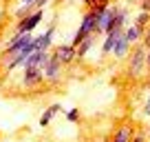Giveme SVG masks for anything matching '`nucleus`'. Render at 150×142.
I'll list each match as a JSON object with an SVG mask.
<instances>
[{
	"label": "nucleus",
	"instance_id": "nucleus-20",
	"mask_svg": "<svg viewBox=\"0 0 150 142\" xmlns=\"http://www.w3.org/2000/svg\"><path fill=\"white\" fill-rule=\"evenodd\" d=\"M82 2H84V5H88V7H93L95 2H102V0H82Z\"/></svg>",
	"mask_w": 150,
	"mask_h": 142
},
{
	"label": "nucleus",
	"instance_id": "nucleus-4",
	"mask_svg": "<svg viewBox=\"0 0 150 142\" xmlns=\"http://www.w3.org/2000/svg\"><path fill=\"white\" fill-rule=\"evenodd\" d=\"M42 20H44V9H35V11H31V14L22 16V18L18 20L13 33H33Z\"/></svg>",
	"mask_w": 150,
	"mask_h": 142
},
{
	"label": "nucleus",
	"instance_id": "nucleus-1",
	"mask_svg": "<svg viewBox=\"0 0 150 142\" xmlns=\"http://www.w3.org/2000/svg\"><path fill=\"white\" fill-rule=\"evenodd\" d=\"M117 11H119V5H115V2H110L106 9L97 11V14L93 11V14H95V33H108V31H110Z\"/></svg>",
	"mask_w": 150,
	"mask_h": 142
},
{
	"label": "nucleus",
	"instance_id": "nucleus-13",
	"mask_svg": "<svg viewBox=\"0 0 150 142\" xmlns=\"http://www.w3.org/2000/svg\"><path fill=\"white\" fill-rule=\"evenodd\" d=\"M135 24H137V27H141V29H146L150 24V14H148V11H139L137 18H135Z\"/></svg>",
	"mask_w": 150,
	"mask_h": 142
},
{
	"label": "nucleus",
	"instance_id": "nucleus-9",
	"mask_svg": "<svg viewBox=\"0 0 150 142\" xmlns=\"http://www.w3.org/2000/svg\"><path fill=\"white\" fill-rule=\"evenodd\" d=\"M95 42H97V33H91L88 38H84L80 44H77V47H75V56L80 58V60H84V58L88 56V51L93 49V44H95Z\"/></svg>",
	"mask_w": 150,
	"mask_h": 142
},
{
	"label": "nucleus",
	"instance_id": "nucleus-11",
	"mask_svg": "<svg viewBox=\"0 0 150 142\" xmlns=\"http://www.w3.org/2000/svg\"><path fill=\"white\" fill-rule=\"evenodd\" d=\"M124 36H126V40L130 44H139L141 38H144V29L137 27V24H132V27H128L126 31H124Z\"/></svg>",
	"mask_w": 150,
	"mask_h": 142
},
{
	"label": "nucleus",
	"instance_id": "nucleus-10",
	"mask_svg": "<svg viewBox=\"0 0 150 142\" xmlns=\"http://www.w3.org/2000/svg\"><path fill=\"white\" fill-rule=\"evenodd\" d=\"M130 138H132V127L130 124H122L108 142H130Z\"/></svg>",
	"mask_w": 150,
	"mask_h": 142
},
{
	"label": "nucleus",
	"instance_id": "nucleus-23",
	"mask_svg": "<svg viewBox=\"0 0 150 142\" xmlns=\"http://www.w3.org/2000/svg\"><path fill=\"white\" fill-rule=\"evenodd\" d=\"M62 2H64V0H55V5H62Z\"/></svg>",
	"mask_w": 150,
	"mask_h": 142
},
{
	"label": "nucleus",
	"instance_id": "nucleus-14",
	"mask_svg": "<svg viewBox=\"0 0 150 142\" xmlns=\"http://www.w3.org/2000/svg\"><path fill=\"white\" fill-rule=\"evenodd\" d=\"M66 120L75 124L77 120H80V111H77V109H71V111H66Z\"/></svg>",
	"mask_w": 150,
	"mask_h": 142
},
{
	"label": "nucleus",
	"instance_id": "nucleus-5",
	"mask_svg": "<svg viewBox=\"0 0 150 142\" xmlns=\"http://www.w3.org/2000/svg\"><path fill=\"white\" fill-rule=\"evenodd\" d=\"M22 87H38L44 82V76H42V69L40 67H22Z\"/></svg>",
	"mask_w": 150,
	"mask_h": 142
},
{
	"label": "nucleus",
	"instance_id": "nucleus-22",
	"mask_svg": "<svg viewBox=\"0 0 150 142\" xmlns=\"http://www.w3.org/2000/svg\"><path fill=\"white\" fill-rule=\"evenodd\" d=\"M146 136H148V138H150V124H148V129H146Z\"/></svg>",
	"mask_w": 150,
	"mask_h": 142
},
{
	"label": "nucleus",
	"instance_id": "nucleus-17",
	"mask_svg": "<svg viewBox=\"0 0 150 142\" xmlns=\"http://www.w3.org/2000/svg\"><path fill=\"white\" fill-rule=\"evenodd\" d=\"M144 113L150 118V89H148V98H146V102H144Z\"/></svg>",
	"mask_w": 150,
	"mask_h": 142
},
{
	"label": "nucleus",
	"instance_id": "nucleus-7",
	"mask_svg": "<svg viewBox=\"0 0 150 142\" xmlns=\"http://www.w3.org/2000/svg\"><path fill=\"white\" fill-rule=\"evenodd\" d=\"M130 47H132V44L128 42L126 36L122 33V36H117V40H115V44H112L110 53L117 58V60H124V58H128V53H130Z\"/></svg>",
	"mask_w": 150,
	"mask_h": 142
},
{
	"label": "nucleus",
	"instance_id": "nucleus-21",
	"mask_svg": "<svg viewBox=\"0 0 150 142\" xmlns=\"http://www.w3.org/2000/svg\"><path fill=\"white\" fill-rule=\"evenodd\" d=\"M20 5H33V2H35V0H18Z\"/></svg>",
	"mask_w": 150,
	"mask_h": 142
},
{
	"label": "nucleus",
	"instance_id": "nucleus-19",
	"mask_svg": "<svg viewBox=\"0 0 150 142\" xmlns=\"http://www.w3.org/2000/svg\"><path fill=\"white\" fill-rule=\"evenodd\" d=\"M146 69L150 71V47H148V51H146Z\"/></svg>",
	"mask_w": 150,
	"mask_h": 142
},
{
	"label": "nucleus",
	"instance_id": "nucleus-24",
	"mask_svg": "<svg viewBox=\"0 0 150 142\" xmlns=\"http://www.w3.org/2000/svg\"><path fill=\"white\" fill-rule=\"evenodd\" d=\"M148 89H150V82H148Z\"/></svg>",
	"mask_w": 150,
	"mask_h": 142
},
{
	"label": "nucleus",
	"instance_id": "nucleus-12",
	"mask_svg": "<svg viewBox=\"0 0 150 142\" xmlns=\"http://www.w3.org/2000/svg\"><path fill=\"white\" fill-rule=\"evenodd\" d=\"M60 111H62V107H60V104H51L49 109H44L42 118H40V127H49V122L53 120V115H55V113H60Z\"/></svg>",
	"mask_w": 150,
	"mask_h": 142
},
{
	"label": "nucleus",
	"instance_id": "nucleus-3",
	"mask_svg": "<svg viewBox=\"0 0 150 142\" xmlns=\"http://www.w3.org/2000/svg\"><path fill=\"white\" fill-rule=\"evenodd\" d=\"M42 76H44V80H47L49 85H57V82H62V78H64V65H62L53 53L49 56L47 65L42 67Z\"/></svg>",
	"mask_w": 150,
	"mask_h": 142
},
{
	"label": "nucleus",
	"instance_id": "nucleus-8",
	"mask_svg": "<svg viewBox=\"0 0 150 142\" xmlns=\"http://www.w3.org/2000/svg\"><path fill=\"white\" fill-rule=\"evenodd\" d=\"M53 33H55V22H53L44 33L35 36V42H33V44H35L38 51H49V47H51V42H53Z\"/></svg>",
	"mask_w": 150,
	"mask_h": 142
},
{
	"label": "nucleus",
	"instance_id": "nucleus-2",
	"mask_svg": "<svg viewBox=\"0 0 150 142\" xmlns=\"http://www.w3.org/2000/svg\"><path fill=\"white\" fill-rule=\"evenodd\" d=\"M146 51H148V49L139 42L135 51L128 53V76L130 78L144 76V71H146Z\"/></svg>",
	"mask_w": 150,
	"mask_h": 142
},
{
	"label": "nucleus",
	"instance_id": "nucleus-16",
	"mask_svg": "<svg viewBox=\"0 0 150 142\" xmlns=\"http://www.w3.org/2000/svg\"><path fill=\"white\" fill-rule=\"evenodd\" d=\"M141 44H144L146 49L150 47V24H148V27L144 29V38H141Z\"/></svg>",
	"mask_w": 150,
	"mask_h": 142
},
{
	"label": "nucleus",
	"instance_id": "nucleus-18",
	"mask_svg": "<svg viewBox=\"0 0 150 142\" xmlns=\"http://www.w3.org/2000/svg\"><path fill=\"white\" fill-rule=\"evenodd\" d=\"M141 11H148L150 14V0H141Z\"/></svg>",
	"mask_w": 150,
	"mask_h": 142
},
{
	"label": "nucleus",
	"instance_id": "nucleus-15",
	"mask_svg": "<svg viewBox=\"0 0 150 142\" xmlns=\"http://www.w3.org/2000/svg\"><path fill=\"white\" fill-rule=\"evenodd\" d=\"M130 142H148V136H146L144 131H137V133H132Z\"/></svg>",
	"mask_w": 150,
	"mask_h": 142
},
{
	"label": "nucleus",
	"instance_id": "nucleus-6",
	"mask_svg": "<svg viewBox=\"0 0 150 142\" xmlns=\"http://www.w3.org/2000/svg\"><path fill=\"white\" fill-rule=\"evenodd\" d=\"M53 56H55L64 67H66V65H71V62L77 58V56H75V47H73V44H57L55 51H53Z\"/></svg>",
	"mask_w": 150,
	"mask_h": 142
}]
</instances>
